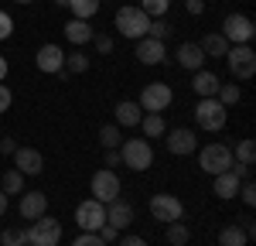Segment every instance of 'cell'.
<instances>
[{
    "mask_svg": "<svg viewBox=\"0 0 256 246\" xmlns=\"http://www.w3.org/2000/svg\"><path fill=\"white\" fill-rule=\"evenodd\" d=\"M168 58V44L158 38H140L137 41V62L144 65H160V62Z\"/></svg>",
    "mask_w": 256,
    "mask_h": 246,
    "instance_id": "15",
    "label": "cell"
},
{
    "mask_svg": "<svg viewBox=\"0 0 256 246\" xmlns=\"http://www.w3.org/2000/svg\"><path fill=\"white\" fill-rule=\"evenodd\" d=\"M72 246H106V243L99 240L96 232H79V236L72 240Z\"/></svg>",
    "mask_w": 256,
    "mask_h": 246,
    "instance_id": "39",
    "label": "cell"
},
{
    "mask_svg": "<svg viewBox=\"0 0 256 246\" xmlns=\"http://www.w3.org/2000/svg\"><path fill=\"white\" fill-rule=\"evenodd\" d=\"M89 188H92V198H96V202H113V198H120V178H116V171H110V168L96 171V174H92V182H89Z\"/></svg>",
    "mask_w": 256,
    "mask_h": 246,
    "instance_id": "11",
    "label": "cell"
},
{
    "mask_svg": "<svg viewBox=\"0 0 256 246\" xmlns=\"http://www.w3.org/2000/svg\"><path fill=\"white\" fill-rule=\"evenodd\" d=\"M226 62H229L232 79H253L256 76V52L250 48V44H229Z\"/></svg>",
    "mask_w": 256,
    "mask_h": 246,
    "instance_id": "4",
    "label": "cell"
},
{
    "mask_svg": "<svg viewBox=\"0 0 256 246\" xmlns=\"http://www.w3.org/2000/svg\"><path fill=\"white\" fill-rule=\"evenodd\" d=\"M41 72H48V76H58L62 68H65V52H62L58 44H44L38 48V55H34Z\"/></svg>",
    "mask_w": 256,
    "mask_h": 246,
    "instance_id": "14",
    "label": "cell"
},
{
    "mask_svg": "<svg viewBox=\"0 0 256 246\" xmlns=\"http://www.w3.org/2000/svg\"><path fill=\"white\" fill-rule=\"evenodd\" d=\"M171 34V24L168 20H160V18H150V28H147V38H158V41H164Z\"/></svg>",
    "mask_w": 256,
    "mask_h": 246,
    "instance_id": "34",
    "label": "cell"
},
{
    "mask_svg": "<svg viewBox=\"0 0 256 246\" xmlns=\"http://www.w3.org/2000/svg\"><path fill=\"white\" fill-rule=\"evenodd\" d=\"M65 65L79 76V72H86V68H89V55H86V52H72V55H65Z\"/></svg>",
    "mask_w": 256,
    "mask_h": 246,
    "instance_id": "35",
    "label": "cell"
},
{
    "mask_svg": "<svg viewBox=\"0 0 256 246\" xmlns=\"http://www.w3.org/2000/svg\"><path fill=\"white\" fill-rule=\"evenodd\" d=\"M239 184H242V178H236L232 171H222V174H216V184H212V192H216V198H236L239 195Z\"/></svg>",
    "mask_w": 256,
    "mask_h": 246,
    "instance_id": "20",
    "label": "cell"
},
{
    "mask_svg": "<svg viewBox=\"0 0 256 246\" xmlns=\"http://www.w3.org/2000/svg\"><path fill=\"white\" fill-rule=\"evenodd\" d=\"M198 168L205 174H222V171L232 168V150L226 144H208V147L198 150Z\"/></svg>",
    "mask_w": 256,
    "mask_h": 246,
    "instance_id": "5",
    "label": "cell"
},
{
    "mask_svg": "<svg viewBox=\"0 0 256 246\" xmlns=\"http://www.w3.org/2000/svg\"><path fill=\"white\" fill-rule=\"evenodd\" d=\"M20 216L24 219H41L44 208H48V195L44 192H20Z\"/></svg>",
    "mask_w": 256,
    "mask_h": 246,
    "instance_id": "16",
    "label": "cell"
},
{
    "mask_svg": "<svg viewBox=\"0 0 256 246\" xmlns=\"http://www.w3.org/2000/svg\"><path fill=\"white\" fill-rule=\"evenodd\" d=\"M171 102H174L171 86H168V82H150V86H144V89H140L137 106H140V110H147V113H164Z\"/></svg>",
    "mask_w": 256,
    "mask_h": 246,
    "instance_id": "7",
    "label": "cell"
},
{
    "mask_svg": "<svg viewBox=\"0 0 256 246\" xmlns=\"http://www.w3.org/2000/svg\"><path fill=\"white\" fill-rule=\"evenodd\" d=\"M0 246H28L24 229H4V232H0Z\"/></svg>",
    "mask_w": 256,
    "mask_h": 246,
    "instance_id": "33",
    "label": "cell"
},
{
    "mask_svg": "<svg viewBox=\"0 0 256 246\" xmlns=\"http://www.w3.org/2000/svg\"><path fill=\"white\" fill-rule=\"evenodd\" d=\"M150 216L164 226L178 222V219H184V205H181V198L171 195V192H158V195L150 198Z\"/></svg>",
    "mask_w": 256,
    "mask_h": 246,
    "instance_id": "8",
    "label": "cell"
},
{
    "mask_svg": "<svg viewBox=\"0 0 256 246\" xmlns=\"http://www.w3.org/2000/svg\"><path fill=\"white\" fill-rule=\"evenodd\" d=\"M140 130L147 134L144 140H154V137H164L168 134V123H164L160 113H147V116H140Z\"/></svg>",
    "mask_w": 256,
    "mask_h": 246,
    "instance_id": "24",
    "label": "cell"
},
{
    "mask_svg": "<svg viewBox=\"0 0 256 246\" xmlns=\"http://www.w3.org/2000/svg\"><path fill=\"white\" fill-rule=\"evenodd\" d=\"M116 246H147V240H140V236H126V240H116Z\"/></svg>",
    "mask_w": 256,
    "mask_h": 246,
    "instance_id": "44",
    "label": "cell"
},
{
    "mask_svg": "<svg viewBox=\"0 0 256 246\" xmlns=\"http://www.w3.org/2000/svg\"><path fill=\"white\" fill-rule=\"evenodd\" d=\"M123 4H130V0H123Z\"/></svg>",
    "mask_w": 256,
    "mask_h": 246,
    "instance_id": "50",
    "label": "cell"
},
{
    "mask_svg": "<svg viewBox=\"0 0 256 246\" xmlns=\"http://www.w3.org/2000/svg\"><path fill=\"white\" fill-rule=\"evenodd\" d=\"M232 161H236V164H253L256 161V140H250V137H246V140H239Z\"/></svg>",
    "mask_w": 256,
    "mask_h": 246,
    "instance_id": "30",
    "label": "cell"
},
{
    "mask_svg": "<svg viewBox=\"0 0 256 246\" xmlns=\"http://www.w3.org/2000/svg\"><path fill=\"white\" fill-rule=\"evenodd\" d=\"M168 7H171V0H140V10L150 18H160V14H168Z\"/></svg>",
    "mask_w": 256,
    "mask_h": 246,
    "instance_id": "32",
    "label": "cell"
},
{
    "mask_svg": "<svg viewBox=\"0 0 256 246\" xmlns=\"http://www.w3.org/2000/svg\"><path fill=\"white\" fill-rule=\"evenodd\" d=\"M68 7L79 20H89L92 14H99V0H68Z\"/></svg>",
    "mask_w": 256,
    "mask_h": 246,
    "instance_id": "29",
    "label": "cell"
},
{
    "mask_svg": "<svg viewBox=\"0 0 256 246\" xmlns=\"http://www.w3.org/2000/svg\"><path fill=\"white\" fill-rule=\"evenodd\" d=\"M239 96H242V92H239L236 82H229V86H218V92H216V100L222 102V106H236Z\"/></svg>",
    "mask_w": 256,
    "mask_h": 246,
    "instance_id": "31",
    "label": "cell"
},
{
    "mask_svg": "<svg viewBox=\"0 0 256 246\" xmlns=\"http://www.w3.org/2000/svg\"><path fill=\"white\" fill-rule=\"evenodd\" d=\"M116 164H123V161H120V150H106V168L113 171Z\"/></svg>",
    "mask_w": 256,
    "mask_h": 246,
    "instance_id": "45",
    "label": "cell"
},
{
    "mask_svg": "<svg viewBox=\"0 0 256 246\" xmlns=\"http://www.w3.org/2000/svg\"><path fill=\"white\" fill-rule=\"evenodd\" d=\"M218 86H222V82H218V76L212 72V68H198L195 79H192V89H195L202 100H212V96L218 92Z\"/></svg>",
    "mask_w": 256,
    "mask_h": 246,
    "instance_id": "19",
    "label": "cell"
},
{
    "mask_svg": "<svg viewBox=\"0 0 256 246\" xmlns=\"http://www.w3.org/2000/svg\"><path fill=\"white\" fill-rule=\"evenodd\" d=\"M14 161H18V171L24 178H34V174L44 171V158H41V150H34V147H18L14 150Z\"/></svg>",
    "mask_w": 256,
    "mask_h": 246,
    "instance_id": "13",
    "label": "cell"
},
{
    "mask_svg": "<svg viewBox=\"0 0 256 246\" xmlns=\"http://www.w3.org/2000/svg\"><path fill=\"white\" fill-rule=\"evenodd\" d=\"M164 137H168V150H171V154H178V158H188V154H195V150H198L195 130H184V126H178V130H168Z\"/></svg>",
    "mask_w": 256,
    "mask_h": 246,
    "instance_id": "12",
    "label": "cell"
},
{
    "mask_svg": "<svg viewBox=\"0 0 256 246\" xmlns=\"http://www.w3.org/2000/svg\"><path fill=\"white\" fill-rule=\"evenodd\" d=\"M76 222H79L82 232H96L99 226H106V205L96 202V198H86L76 208Z\"/></svg>",
    "mask_w": 256,
    "mask_h": 246,
    "instance_id": "10",
    "label": "cell"
},
{
    "mask_svg": "<svg viewBox=\"0 0 256 246\" xmlns=\"http://www.w3.org/2000/svg\"><path fill=\"white\" fill-rule=\"evenodd\" d=\"M0 192H4V195H20V192H24V174H20L18 168L4 174V182H0Z\"/></svg>",
    "mask_w": 256,
    "mask_h": 246,
    "instance_id": "27",
    "label": "cell"
},
{
    "mask_svg": "<svg viewBox=\"0 0 256 246\" xmlns=\"http://www.w3.org/2000/svg\"><path fill=\"white\" fill-rule=\"evenodd\" d=\"M14 150H18V144L10 137H0V154H14Z\"/></svg>",
    "mask_w": 256,
    "mask_h": 246,
    "instance_id": "43",
    "label": "cell"
},
{
    "mask_svg": "<svg viewBox=\"0 0 256 246\" xmlns=\"http://www.w3.org/2000/svg\"><path fill=\"white\" fill-rule=\"evenodd\" d=\"M147 28H150V18L140 10V7H134V4H123L116 10V31L120 34H126V38H147Z\"/></svg>",
    "mask_w": 256,
    "mask_h": 246,
    "instance_id": "1",
    "label": "cell"
},
{
    "mask_svg": "<svg viewBox=\"0 0 256 246\" xmlns=\"http://www.w3.org/2000/svg\"><path fill=\"white\" fill-rule=\"evenodd\" d=\"M116 150H120V161L126 164L130 171H147V168L154 164L150 140H144V137H137V140H123Z\"/></svg>",
    "mask_w": 256,
    "mask_h": 246,
    "instance_id": "2",
    "label": "cell"
},
{
    "mask_svg": "<svg viewBox=\"0 0 256 246\" xmlns=\"http://www.w3.org/2000/svg\"><path fill=\"white\" fill-rule=\"evenodd\" d=\"M218 34L229 41V44H250L253 34H256V24H253V18H246V14H226Z\"/></svg>",
    "mask_w": 256,
    "mask_h": 246,
    "instance_id": "6",
    "label": "cell"
},
{
    "mask_svg": "<svg viewBox=\"0 0 256 246\" xmlns=\"http://www.w3.org/2000/svg\"><path fill=\"white\" fill-rule=\"evenodd\" d=\"M140 116H144V110L137 102H116V126H140Z\"/></svg>",
    "mask_w": 256,
    "mask_h": 246,
    "instance_id": "23",
    "label": "cell"
},
{
    "mask_svg": "<svg viewBox=\"0 0 256 246\" xmlns=\"http://www.w3.org/2000/svg\"><path fill=\"white\" fill-rule=\"evenodd\" d=\"M184 10H188V14H202V10H205V0H184Z\"/></svg>",
    "mask_w": 256,
    "mask_h": 246,
    "instance_id": "42",
    "label": "cell"
},
{
    "mask_svg": "<svg viewBox=\"0 0 256 246\" xmlns=\"http://www.w3.org/2000/svg\"><path fill=\"white\" fill-rule=\"evenodd\" d=\"M106 222L113 226V229H126V226L134 222V205L123 202V198H113V202L106 205Z\"/></svg>",
    "mask_w": 256,
    "mask_h": 246,
    "instance_id": "17",
    "label": "cell"
},
{
    "mask_svg": "<svg viewBox=\"0 0 256 246\" xmlns=\"http://www.w3.org/2000/svg\"><path fill=\"white\" fill-rule=\"evenodd\" d=\"M195 123L202 130H222V126H226V106H222L216 96H212V100H198Z\"/></svg>",
    "mask_w": 256,
    "mask_h": 246,
    "instance_id": "9",
    "label": "cell"
},
{
    "mask_svg": "<svg viewBox=\"0 0 256 246\" xmlns=\"http://www.w3.org/2000/svg\"><path fill=\"white\" fill-rule=\"evenodd\" d=\"M198 48H202L205 55H212V58H226V52H229V41L222 38L218 31H208L205 38L198 41Z\"/></svg>",
    "mask_w": 256,
    "mask_h": 246,
    "instance_id": "22",
    "label": "cell"
},
{
    "mask_svg": "<svg viewBox=\"0 0 256 246\" xmlns=\"http://www.w3.org/2000/svg\"><path fill=\"white\" fill-rule=\"evenodd\" d=\"M24 236H28V246H58L62 222H58V219H52V216L31 219V226L24 229Z\"/></svg>",
    "mask_w": 256,
    "mask_h": 246,
    "instance_id": "3",
    "label": "cell"
},
{
    "mask_svg": "<svg viewBox=\"0 0 256 246\" xmlns=\"http://www.w3.org/2000/svg\"><path fill=\"white\" fill-rule=\"evenodd\" d=\"M188 240H192V232H188V226L181 222H168V243L171 246H188Z\"/></svg>",
    "mask_w": 256,
    "mask_h": 246,
    "instance_id": "28",
    "label": "cell"
},
{
    "mask_svg": "<svg viewBox=\"0 0 256 246\" xmlns=\"http://www.w3.org/2000/svg\"><path fill=\"white\" fill-rule=\"evenodd\" d=\"M92 44L99 48V55H110V52H113V38H110V34H99V38H92Z\"/></svg>",
    "mask_w": 256,
    "mask_h": 246,
    "instance_id": "40",
    "label": "cell"
},
{
    "mask_svg": "<svg viewBox=\"0 0 256 246\" xmlns=\"http://www.w3.org/2000/svg\"><path fill=\"white\" fill-rule=\"evenodd\" d=\"M10 102H14V92L0 82V113H7V110H10Z\"/></svg>",
    "mask_w": 256,
    "mask_h": 246,
    "instance_id": "41",
    "label": "cell"
},
{
    "mask_svg": "<svg viewBox=\"0 0 256 246\" xmlns=\"http://www.w3.org/2000/svg\"><path fill=\"white\" fill-rule=\"evenodd\" d=\"M18 4H34V0H18Z\"/></svg>",
    "mask_w": 256,
    "mask_h": 246,
    "instance_id": "49",
    "label": "cell"
},
{
    "mask_svg": "<svg viewBox=\"0 0 256 246\" xmlns=\"http://www.w3.org/2000/svg\"><path fill=\"white\" fill-rule=\"evenodd\" d=\"M178 65H181V68H192V72L205 68V52L198 48V41H184V44L178 48Z\"/></svg>",
    "mask_w": 256,
    "mask_h": 246,
    "instance_id": "18",
    "label": "cell"
},
{
    "mask_svg": "<svg viewBox=\"0 0 256 246\" xmlns=\"http://www.w3.org/2000/svg\"><path fill=\"white\" fill-rule=\"evenodd\" d=\"M10 34H14V18L7 10H0V41H7Z\"/></svg>",
    "mask_w": 256,
    "mask_h": 246,
    "instance_id": "37",
    "label": "cell"
},
{
    "mask_svg": "<svg viewBox=\"0 0 256 246\" xmlns=\"http://www.w3.org/2000/svg\"><path fill=\"white\" fill-rule=\"evenodd\" d=\"M246 243H250V232L242 226H226L218 232V246H246Z\"/></svg>",
    "mask_w": 256,
    "mask_h": 246,
    "instance_id": "25",
    "label": "cell"
},
{
    "mask_svg": "<svg viewBox=\"0 0 256 246\" xmlns=\"http://www.w3.org/2000/svg\"><path fill=\"white\" fill-rule=\"evenodd\" d=\"M239 198L246 205H256V184H253V178H246V182L239 184Z\"/></svg>",
    "mask_w": 256,
    "mask_h": 246,
    "instance_id": "36",
    "label": "cell"
},
{
    "mask_svg": "<svg viewBox=\"0 0 256 246\" xmlns=\"http://www.w3.org/2000/svg\"><path fill=\"white\" fill-rule=\"evenodd\" d=\"M7 79V58H4V55H0V82Z\"/></svg>",
    "mask_w": 256,
    "mask_h": 246,
    "instance_id": "46",
    "label": "cell"
},
{
    "mask_svg": "<svg viewBox=\"0 0 256 246\" xmlns=\"http://www.w3.org/2000/svg\"><path fill=\"white\" fill-rule=\"evenodd\" d=\"M55 4H58V7H68V0H55Z\"/></svg>",
    "mask_w": 256,
    "mask_h": 246,
    "instance_id": "48",
    "label": "cell"
},
{
    "mask_svg": "<svg viewBox=\"0 0 256 246\" xmlns=\"http://www.w3.org/2000/svg\"><path fill=\"white\" fill-rule=\"evenodd\" d=\"M4 212H7V195L0 192V216H4Z\"/></svg>",
    "mask_w": 256,
    "mask_h": 246,
    "instance_id": "47",
    "label": "cell"
},
{
    "mask_svg": "<svg viewBox=\"0 0 256 246\" xmlns=\"http://www.w3.org/2000/svg\"><path fill=\"white\" fill-rule=\"evenodd\" d=\"M99 144H102L106 150H116L120 144H123V134H120L116 123H106V126H99Z\"/></svg>",
    "mask_w": 256,
    "mask_h": 246,
    "instance_id": "26",
    "label": "cell"
},
{
    "mask_svg": "<svg viewBox=\"0 0 256 246\" xmlns=\"http://www.w3.org/2000/svg\"><path fill=\"white\" fill-rule=\"evenodd\" d=\"M65 38L72 41V44H89V41L96 38V34H92V28H89V20H79V18H72L68 24H65Z\"/></svg>",
    "mask_w": 256,
    "mask_h": 246,
    "instance_id": "21",
    "label": "cell"
},
{
    "mask_svg": "<svg viewBox=\"0 0 256 246\" xmlns=\"http://www.w3.org/2000/svg\"><path fill=\"white\" fill-rule=\"evenodd\" d=\"M96 236H99L106 246H110V243H116V240H120V229H113V226L106 222V226H99V229H96Z\"/></svg>",
    "mask_w": 256,
    "mask_h": 246,
    "instance_id": "38",
    "label": "cell"
}]
</instances>
